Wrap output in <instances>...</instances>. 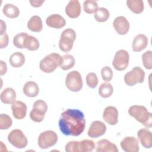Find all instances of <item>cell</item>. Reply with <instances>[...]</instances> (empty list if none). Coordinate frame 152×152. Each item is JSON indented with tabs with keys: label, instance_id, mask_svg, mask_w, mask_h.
Segmentation results:
<instances>
[{
	"label": "cell",
	"instance_id": "7",
	"mask_svg": "<svg viewBox=\"0 0 152 152\" xmlns=\"http://www.w3.org/2000/svg\"><path fill=\"white\" fill-rule=\"evenodd\" d=\"M48 105L43 100H36L33 106V109L30 113V119L35 122H41L48 110Z\"/></svg>",
	"mask_w": 152,
	"mask_h": 152
},
{
	"label": "cell",
	"instance_id": "18",
	"mask_svg": "<svg viewBox=\"0 0 152 152\" xmlns=\"http://www.w3.org/2000/svg\"><path fill=\"white\" fill-rule=\"evenodd\" d=\"M46 23L50 27L59 29L65 26L66 21L62 15L58 14H53L47 17Z\"/></svg>",
	"mask_w": 152,
	"mask_h": 152
},
{
	"label": "cell",
	"instance_id": "23",
	"mask_svg": "<svg viewBox=\"0 0 152 152\" xmlns=\"http://www.w3.org/2000/svg\"><path fill=\"white\" fill-rule=\"evenodd\" d=\"M16 99V93L11 88H5L1 93V100L5 104H12Z\"/></svg>",
	"mask_w": 152,
	"mask_h": 152
},
{
	"label": "cell",
	"instance_id": "22",
	"mask_svg": "<svg viewBox=\"0 0 152 152\" xmlns=\"http://www.w3.org/2000/svg\"><path fill=\"white\" fill-rule=\"evenodd\" d=\"M23 91L26 96L29 97H34L38 95L39 93V88L36 83L29 81L23 86Z\"/></svg>",
	"mask_w": 152,
	"mask_h": 152
},
{
	"label": "cell",
	"instance_id": "12",
	"mask_svg": "<svg viewBox=\"0 0 152 152\" xmlns=\"http://www.w3.org/2000/svg\"><path fill=\"white\" fill-rule=\"evenodd\" d=\"M122 149L125 152H138L140 150L138 140L134 137H125L120 143Z\"/></svg>",
	"mask_w": 152,
	"mask_h": 152
},
{
	"label": "cell",
	"instance_id": "1",
	"mask_svg": "<svg viewBox=\"0 0 152 152\" xmlns=\"http://www.w3.org/2000/svg\"><path fill=\"white\" fill-rule=\"evenodd\" d=\"M85 127L86 119L81 110L68 109L61 113L59 120V128L64 135L78 136L83 132Z\"/></svg>",
	"mask_w": 152,
	"mask_h": 152
},
{
	"label": "cell",
	"instance_id": "33",
	"mask_svg": "<svg viewBox=\"0 0 152 152\" xmlns=\"http://www.w3.org/2000/svg\"><path fill=\"white\" fill-rule=\"evenodd\" d=\"M27 35H28L27 33L25 32H21L16 34L13 38L14 45L17 48H20V49L24 48L25 39Z\"/></svg>",
	"mask_w": 152,
	"mask_h": 152
},
{
	"label": "cell",
	"instance_id": "20",
	"mask_svg": "<svg viewBox=\"0 0 152 152\" xmlns=\"http://www.w3.org/2000/svg\"><path fill=\"white\" fill-rule=\"evenodd\" d=\"M138 138L141 145L145 148H150L152 146L151 132L146 128H142L137 132Z\"/></svg>",
	"mask_w": 152,
	"mask_h": 152
},
{
	"label": "cell",
	"instance_id": "41",
	"mask_svg": "<svg viewBox=\"0 0 152 152\" xmlns=\"http://www.w3.org/2000/svg\"><path fill=\"white\" fill-rule=\"evenodd\" d=\"M31 5L34 7H39L43 4V1H30Z\"/></svg>",
	"mask_w": 152,
	"mask_h": 152
},
{
	"label": "cell",
	"instance_id": "13",
	"mask_svg": "<svg viewBox=\"0 0 152 152\" xmlns=\"http://www.w3.org/2000/svg\"><path fill=\"white\" fill-rule=\"evenodd\" d=\"M106 131V126L102 121H93L88 130L87 134L91 138H98L103 135Z\"/></svg>",
	"mask_w": 152,
	"mask_h": 152
},
{
	"label": "cell",
	"instance_id": "30",
	"mask_svg": "<svg viewBox=\"0 0 152 152\" xmlns=\"http://www.w3.org/2000/svg\"><path fill=\"white\" fill-rule=\"evenodd\" d=\"M113 92V88L110 83H102L99 87V94L103 98L109 97Z\"/></svg>",
	"mask_w": 152,
	"mask_h": 152
},
{
	"label": "cell",
	"instance_id": "39",
	"mask_svg": "<svg viewBox=\"0 0 152 152\" xmlns=\"http://www.w3.org/2000/svg\"><path fill=\"white\" fill-rule=\"evenodd\" d=\"M0 69H1V75H3L7 71V66L5 62L3 61H0Z\"/></svg>",
	"mask_w": 152,
	"mask_h": 152
},
{
	"label": "cell",
	"instance_id": "16",
	"mask_svg": "<svg viewBox=\"0 0 152 152\" xmlns=\"http://www.w3.org/2000/svg\"><path fill=\"white\" fill-rule=\"evenodd\" d=\"M11 109L13 116L17 119H23L26 116L27 107L21 101H14L11 104Z\"/></svg>",
	"mask_w": 152,
	"mask_h": 152
},
{
	"label": "cell",
	"instance_id": "17",
	"mask_svg": "<svg viewBox=\"0 0 152 152\" xmlns=\"http://www.w3.org/2000/svg\"><path fill=\"white\" fill-rule=\"evenodd\" d=\"M66 14L71 18H75L80 16L81 12V7L78 0L69 1L65 8Z\"/></svg>",
	"mask_w": 152,
	"mask_h": 152
},
{
	"label": "cell",
	"instance_id": "19",
	"mask_svg": "<svg viewBox=\"0 0 152 152\" xmlns=\"http://www.w3.org/2000/svg\"><path fill=\"white\" fill-rule=\"evenodd\" d=\"M96 151L97 152H118L116 145L107 139L99 140L96 144Z\"/></svg>",
	"mask_w": 152,
	"mask_h": 152
},
{
	"label": "cell",
	"instance_id": "14",
	"mask_svg": "<svg viewBox=\"0 0 152 152\" xmlns=\"http://www.w3.org/2000/svg\"><path fill=\"white\" fill-rule=\"evenodd\" d=\"M103 119L107 124L115 125L118 122V109L114 106H107L103 110Z\"/></svg>",
	"mask_w": 152,
	"mask_h": 152
},
{
	"label": "cell",
	"instance_id": "38",
	"mask_svg": "<svg viewBox=\"0 0 152 152\" xmlns=\"http://www.w3.org/2000/svg\"><path fill=\"white\" fill-rule=\"evenodd\" d=\"M8 41H9V37H8V35L7 33H5L3 35L1 36L0 48L1 49L6 48L8 45Z\"/></svg>",
	"mask_w": 152,
	"mask_h": 152
},
{
	"label": "cell",
	"instance_id": "24",
	"mask_svg": "<svg viewBox=\"0 0 152 152\" xmlns=\"http://www.w3.org/2000/svg\"><path fill=\"white\" fill-rule=\"evenodd\" d=\"M27 28L31 31L40 32L43 28L41 18L38 15L32 16L27 22Z\"/></svg>",
	"mask_w": 152,
	"mask_h": 152
},
{
	"label": "cell",
	"instance_id": "15",
	"mask_svg": "<svg viewBox=\"0 0 152 152\" xmlns=\"http://www.w3.org/2000/svg\"><path fill=\"white\" fill-rule=\"evenodd\" d=\"M113 27L120 35L126 34L129 30V23L124 16H118L113 21Z\"/></svg>",
	"mask_w": 152,
	"mask_h": 152
},
{
	"label": "cell",
	"instance_id": "34",
	"mask_svg": "<svg viewBox=\"0 0 152 152\" xmlns=\"http://www.w3.org/2000/svg\"><path fill=\"white\" fill-rule=\"evenodd\" d=\"M12 124V121L10 116L2 113L0 116V129L5 130L10 128Z\"/></svg>",
	"mask_w": 152,
	"mask_h": 152
},
{
	"label": "cell",
	"instance_id": "5",
	"mask_svg": "<svg viewBox=\"0 0 152 152\" xmlns=\"http://www.w3.org/2000/svg\"><path fill=\"white\" fill-rule=\"evenodd\" d=\"M76 39L75 31L70 28L64 30L61 34L59 48L64 52H68L73 46L74 42Z\"/></svg>",
	"mask_w": 152,
	"mask_h": 152
},
{
	"label": "cell",
	"instance_id": "25",
	"mask_svg": "<svg viewBox=\"0 0 152 152\" xmlns=\"http://www.w3.org/2000/svg\"><path fill=\"white\" fill-rule=\"evenodd\" d=\"M9 61L12 67L20 68L22 66L25 62V56L21 52H16L10 56Z\"/></svg>",
	"mask_w": 152,
	"mask_h": 152
},
{
	"label": "cell",
	"instance_id": "4",
	"mask_svg": "<svg viewBox=\"0 0 152 152\" xmlns=\"http://www.w3.org/2000/svg\"><path fill=\"white\" fill-rule=\"evenodd\" d=\"M95 148V144L91 140L86 139L82 141H71L65 145L66 152H89Z\"/></svg>",
	"mask_w": 152,
	"mask_h": 152
},
{
	"label": "cell",
	"instance_id": "29",
	"mask_svg": "<svg viewBox=\"0 0 152 152\" xmlns=\"http://www.w3.org/2000/svg\"><path fill=\"white\" fill-rule=\"evenodd\" d=\"M110 16V13L108 10L106 8H98L96 11L94 13V17L95 20L100 23L106 21Z\"/></svg>",
	"mask_w": 152,
	"mask_h": 152
},
{
	"label": "cell",
	"instance_id": "26",
	"mask_svg": "<svg viewBox=\"0 0 152 152\" xmlns=\"http://www.w3.org/2000/svg\"><path fill=\"white\" fill-rule=\"evenodd\" d=\"M126 5L135 14H140L144 11V2L142 0H127Z\"/></svg>",
	"mask_w": 152,
	"mask_h": 152
},
{
	"label": "cell",
	"instance_id": "6",
	"mask_svg": "<svg viewBox=\"0 0 152 152\" xmlns=\"http://www.w3.org/2000/svg\"><path fill=\"white\" fill-rule=\"evenodd\" d=\"M65 85L67 88L73 92H78L83 87V80L81 74L77 71L68 72L65 78Z\"/></svg>",
	"mask_w": 152,
	"mask_h": 152
},
{
	"label": "cell",
	"instance_id": "8",
	"mask_svg": "<svg viewBox=\"0 0 152 152\" xmlns=\"http://www.w3.org/2000/svg\"><path fill=\"white\" fill-rule=\"evenodd\" d=\"M145 78V72L139 66L134 67L126 72L124 76V81L129 86H133L137 83H142Z\"/></svg>",
	"mask_w": 152,
	"mask_h": 152
},
{
	"label": "cell",
	"instance_id": "35",
	"mask_svg": "<svg viewBox=\"0 0 152 152\" xmlns=\"http://www.w3.org/2000/svg\"><path fill=\"white\" fill-rule=\"evenodd\" d=\"M99 80L97 75L94 72H89L86 76V84L88 87L94 88L97 87Z\"/></svg>",
	"mask_w": 152,
	"mask_h": 152
},
{
	"label": "cell",
	"instance_id": "36",
	"mask_svg": "<svg viewBox=\"0 0 152 152\" xmlns=\"http://www.w3.org/2000/svg\"><path fill=\"white\" fill-rule=\"evenodd\" d=\"M142 61L143 65L147 69H152V52L148 50L142 55Z\"/></svg>",
	"mask_w": 152,
	"mask_h": 152
},
{
	"label": "cell",
	"instance_id": "2",
	"mask_svg": "<svg viewBox=\"0 0 152 152\" xmlns=\"http://www.w3.org/2000/svg\"><path fill=\"white\" fill-rule=\"evenodd\" d=\"M128 113L147 128L152 126V114L147 108L141 105H133L129 107Z\"/></svg>",
	"mask_w": 152,
	"mask_h": 152
},
{
	"label": "cell",
	"instance_id": "28",
	"mask_svg": "<svg viewBox=\"0 0 152 152\" xmlns=\"http://www.w3.org/2000/svg\"><path fill=\"white\" fill-rule=\"evenodd\" d=\"M40 43L38 39L32 36L27 35L25 39L24 48L28 49V50H36L39 49Z\"/></svg>",
	"mask_w": 152,
	"mask_h": 152
},
{
	"label": "cell",
	"instance_id": "21",
	"mask_svg": "<svg viewBox=\"0 0 152 152\" xmlns=\"http://www.w3.org/2000/svg\"><path fill=\"white\" fill-rule=\"evenodd\" d=\"M148 45V38L143 34H139L137 35L133 40L132 43V49L134 52H140Z\"/></svg>",
	"mask_w": 152,
	"mask_h": 152
},
{
	"label": "cell",
	"instance_id": "9",
	"mask_svg": "<svg viewBox=\"0 0 152 152\" xmlns=\"http://www.w3.org/2000/svg\"><path fill=\"white\" fill-rule=\"evenodd\" d=\"M7 138L9 142L17 148H24L28 143L27 137L23 131L18 129L12 130L8 134Z\"/></svg>",
	"mask_w": 152,
	"mask_h": 152
},
{
	"label": "cell",
	"instance_id": "37",
	"mask_svg": "<svg viewBox=\"0 0 152 152\" xmlns=\"http://www.w3.org/2000/svg\"><path fill=\"white\" fill-rule=\"evenodd\" d=\"M113 71L109 66H106L101 69V75L102 79L106 82L110 81L113 78Z\"/></svg>",
	"mask_w": 152,
	"mask_h": 152
},
{
	"label": "cell",
	"instance_id": "3",
	"mask_svg": "<svg viewBox=\"0 0 152 152\" xmlns=\"http://www.w3.org/2000/svg\"><path fill=\"white\" fill-rule=\"evenodd\" d=\"M62 61V56L59 53H52L43 58L39 64L40 70L46 73L53 72L60 66Z\"/></svg>",
	"mask_w": 152,
	"mask_h": 152
},
{
	"label": "cell",
	"instance_id": "10",
	"mask_svg": "<svg viewBox=\"0 0 152 152\" xmlns=\"http://www.w3.org/2000/svg\"><path fill=\"white\" fill-rule=\"evenodd\" d=\"M58 141V135L52 130H48L40 134L38 145L41 149H46L53 146Z\"/></svg>",
	"mask_w": 152,
	"mask_h": 152
},
{
	"label": "cell",
	"instance_id": "40",
	"mask_svg": "<svg viewBox=\"0 0 152 152\" xmlns=\"http://www.w3.org/2000/svg\"><path fill=\"white\" fill-rule=\"evenodd\" d=\"M6 30H7V26H6V24H5V23L1 20V28H0V35L2 36L5 33V31H6Z\"/></svg>",
	"mask_w": 152,
	"mask_h": 152
},
{
	"label": "cell",
	"instance_id": "27",
	"mask_svg": "<svg viewBox=\"0 0 152 152\" xmlns=\"http://www.w3.org/2000/svg\"><path fill=\"white\" fill-rule=\"evenodd\" d=\"M2 11L4 14L10 18H17L20 15L18 8L12 4H6L3 7Z\"/></svg>",
	"mask_w": 152,
	"mask_h": 152
},
{
	"label": "cell",
	"instance_id": "11",
	"mask_svg": "<svg viewBox=\"0 0 152 152\" xmlns=\"http://www.w3.org/2000/svg\"><path fill=\"white\" fill-rule=\"evenodd\" d=\"M129 61V53L124 49L118 50L113 58L112 65L117 71H123L126 69Z\"/></svg>",
	"mask_w": 152,
	"mask_h": 152
},
{
	"label": "cell",
	"instance_id": "32",
	"mask_svg": "<svg viewBox=\"0 0 152 152\" xmlns=\"http://www.w3.org/2000/svg\"><path fill=\"white\" fill-rule=\"evenodd\" d=\"M84 11L87 14L94 13L98 9V4L93 0H87L83 2Z\"/></svg>",
	"mask_w": 152,
	"mask_h": 152
},
{
	"label": "cell",
	"instance_id": "31",
	"mask_svg": "<svg viewBox=\"0 0 152 152\" xmlns=\"http://www.w3.org/2000/svg\"><path fill=\"white\" fill-rule=\"evenodd\" d=\"M75 65V59L74 56L69 54L62 56V61L59 67L64 71L72 68Z\"/></svg>",
	"mask_w": 152,
	"mask_h": 152
}]
</instances>
